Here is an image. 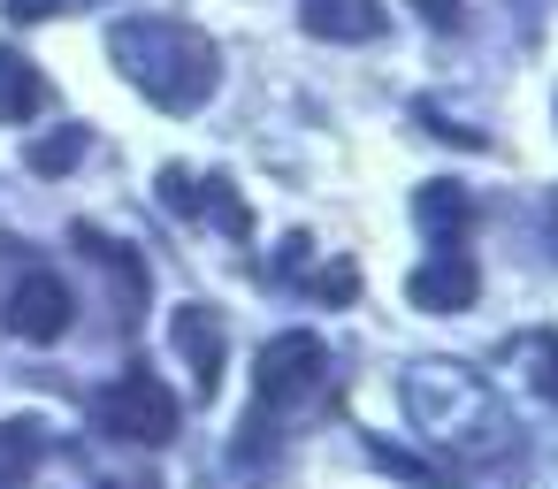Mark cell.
<instances>
[{
	"mask_svg": "<svg viewBox=\"0 0 558 489\" xmlns=\"http://www.w3.org/2000/svg\"><path fill=\"white\" fill-rule=\"evenodd\" d=\"M161 199H169L177 215H192V222H222L230 237H245V230H253L245 199L230 192V176H199V184H192V169H161Z\"/></svg>",
	"mask_w": 558,
	"mask_h": 489,
	"instance_id": "obj_6",
	"label": "cell"
},
{
	"mask_svg": "<svg viewBox=\"0 0 558 489\" xmlns=\"http://www.w3.org/2000/svg\"><path fill=\"white\" fill-rule=\"evenodd\" d=\"M367 459L390 466V474H405V481H421V489H451L444 466H428V459H413V451H398V443H367Z\"/></svg>",
	"mask_w": 558,
	"mask_h": 489,
	"instance_id": "obj_13",
	"label": "cell"
},
{
	"mask_svg": "<svg viewBox=\"0 0 558 489\" xmlns=\"http://www.w3.org/2000/svg\"><path fill=\"white\" fill-rule=\"evenodd\" d=\"M299 24H306L314 39L360 47V39H375V32H383V0H306Z\"/></svg>",
	"mask_w": 558,
	"mask_h": 489,
	"instance_id": "obj_9",
	"label": "cell"
},
{
	"mask_svg": "<svg viewBox=\"0 0 558 489\" xmlns=\"http://www.w3.org/2000/svg\"><path fill=\"white\" fill-rule=\"evenodd\" d=\"M93 420H100L108 436H123V443H169L184 413H177V398H169L161 375L131 367V375H116V382L93 398Z\"/></svg>",
	"mask_w": 558,
	"mask_h": 489,
	"instance_id": "obj_4",
	"label": "cell"
},
{
	"mask_svg": "<svg viewBox=\"0 0 558 489\" xmlns=\"http://www.w3.org/2000/svg\"><path fill=\"white\" fill-rule=\"evenodd\" d=\"M413 215H421V230L436 237V253H459V237H466V222H474V207H466L459 184H428V192L413 199Z\"/></svg>",
	"mask_w": 558,
	"mask_h": 489,
	"instance_id": "obj_11",
	"label": "cell"
},
{
	"mask_svg": "<svg viewBox=\"0 0 558 489\" xmlns=\"http://www.w3.org/2000/svg\"><path fill=\"white\" fill-rule=\"evenodd\" d=\"M550 222H558V207H550Z\"/></svg>",
	"mask_w": 558,
	"mask_h": 489,
	"instance_id": "obj_18",
	"label": "cell"
},
{
	"mask_svg": "<svg viewBox=\"0 0 558 489\" xmlns=\"http://www.w3.org/2000/svg\"><path fill=\"white\" fill-rule=\"evenodd\" d=\"M405 298H413L421 314H466V306L482 298V268H474L466 253H436V260H421V268L405 276Z\"/></svg>",
	"mask_w": 558,
	"mask_h": 489,
	"instance_id": "obj_7",
	"label": "cell"
},
{
	"mask_svg": "<svg viewBox=\"0 0 558 489\" xmlns=\"http://www.w3.org/2000/svg\"><path fill=\"white\" fill-rule=\"evenodd\" d=\"M47 108V77L16 54V47H0V131H16Z\"/></svg>",
	"mask_w": 558,
	"mask_h": 489,
	"instance_id": "obj_10",
	"label": "cell"
},
{
	"mask_svg": "<svg viewBox=\"0 0 558 489\" xmlns=\"http://www.w3.org/2000/svg\"><path fill=\"white\" fill-rule=\"evenodd\" d=\"M169 337H177V352L192 359L199 398H215V375H222V314H215V306H184Z\"/></svg>",
	"mask_w": 558,
	"mask_h": 489,
	"instance_id": "obj_8",
	"label": "cell"
},
{
	"mask_svg": "<svg viewBox=\"0 0 558 489\" xmlns=\"http://www.w3.org/2000/svg\"><path fill=\"white\" fill-rule=\"evenodd\" d=\"M108 54H116V70H123L154 108H169V115L207 108L215 85H222L215 39H207L199 24H177V16H123V24L108 32Z\"/></svg>",
	"mask_w": 558,
	"mask_h": 489,
	"instance_id": "obj_1",
	"label": "cell"
},
{
	"mask_svg": "<svg viewBox=\"0 0 558 489\" xmlns=\"http://www.w3.org/2000/svg\"><path fill=\"white\" fill-rule=\"evenodd\" d=\"M405 413L428 443L459 459H497L505 451V405L466 359H413L405 367Z\"/></svg>",
	"mask_w": 558,
	"mask_h": 489,
	"instance_id": "obj_2",
	"label": "cell"
},
{
	"mask_svg": "<svg viewBox=\"0 0 558 489\" xmlns=\"http://www.w3.org/2000/svg\"><path fill=\"white\" fill-rule=\"evenodd\" d=\"M329 382V352L314 329H283L260 344V367H253V420H283V413H306Z\"/></svg>",
	"mask_w": 558,
	"mask_h": 489,
	"instance_id": "obj_3",
	"label": "cell"
},
{
	"mask_svg": "<svg viewBox=\"0 0 558 489\" xmlns=\"http://www.w3.org/2000/svg\"><path fill=\"white\" fill-rule=\"evenodd\" d=\"M413 9H421L428 24H459V0H413Z\"/></svg>",
	"mask_w": 558,
	"mask_h": 489,
	"instance_id": "obj_16",
	"label": "cell"
},
{
	"mask_svg": "<svg viewBox=\"0 0 558 489\" xmlns=\"http://www.w3.org/2000/svg\"><path fill=\"white\" fill-rule=\"evenodd\" d=\"M70 321H77V298H70V283H62L54 268L16 276V291H9V329H16L24 344H54Z\"/></svg>",
	"mask_w": 558,
	"mask_h": 489,
	"instance_id": "obj_5",
	"label": "cell"
},
{
	"mask_svg": "<svg viewBox=\"0 0 558 489\" xmlns=\"http://www.w3.org/2000/svg\"><path fill=\"white\" fill-rule=\"evenodd\" d=\"M77 146H85L77 131H62V138H39V146H32V169H39V176H62V169L77 161Z\"/></svg>",
	"mask_w": 558,
	"mask_h": 489,
	"instance_id": "obj_14",
	"label": "cell"
},
{
	"mask_svg": "<svg viewBox=\"0 0 558 489\" xmlns=\"http://www.w3.org/2000/svg\"><path fill=\"white\" fill-rule=\"evenodd\" d=\"M32 466H39V428L32 420L0 428V489H32Z\"/></svg>",
	"mask_w": 558,
	"mask_h": 489,
	"instance_id": "obj_12",
	"label": "cell"
},
{
	"mask_svg": "<svg viewBox=\"0 0 558 489\" xmlns=\"http://www.w3.org/2000/svg\"><path fill=\"white\" fill-rule=\"evenodd\" d=\"M352 291H360V268H352V260H337V268H322V276H314V298H337V306H344Z\"/></svg>",
	"mask_w": 558,
	"mask_h": 489,
	"instance_id": "obj_15",
	"label": "cell"
},
{
	"mask_svg": "<svg viewBox=\"0 0 558 489\" xmlns=\"http://www.w3.org/2000/svg\"><path fill=\"white\" fill-rule=\"evenodd\" d=\"M108 489H154V481H108Z\"/></svg>",
	"mask_w": 558,
	"mask_h": 489,
	"instance_id": "obj_17",
	"label": "cell"
}]
</instances>
